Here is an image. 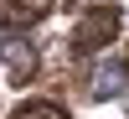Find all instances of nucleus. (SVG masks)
Instances as JSON below:
<instances>
[{"instance_id": "obj_5", "label": "nucleus", "mask_w": 129, "mask_h": 119, "mask_svg": "<svg viewBox=\"0 0 129 119\" xmlns=\"http://www.w3.org/2000/svg\"><path fill=\"white\" fill-rule=\"evenodd\" d=\"M124 73H129V52H124Z\"/></svg>"}, {"instance_id": "obj_1", "label": "nucleus", "mask_w": 129, "mask_h": 119, "mask_svg": "<svg viewBox=\"0 0 129 119\" xmlns=\"http://www.w3.org/2000/svg\"><path fill=\"white\" fill-rule=\"evenodd\" d=\"M119 31H124V16H119V10H114V5H93L88 16L72 26V52H78V57H93V52L114 47Z\"/></svg>"}, {"instance_id": "obj_3", "label": "nucleus", "mask_w": 129, "mask_h": 119, "mask_svg": "<svg viewBox=\"0 0 129 119\" xmlns=\"http://www.w3.org/2000/svg\"><path fill=\"white\" fill-rule=\"evenodd\" d=\"M62 5L67 0H0V31H31L36 21H47Z\"/></svg>"}, {"instance_id": "obj_4", "label": "nucleus", "mask_w": 129, "mask_h": 119, "mask_svg": "<svg viewBox=\"0 0 129 119\" xmlns=\"http://www.w3.org/2000/svg\"><path fill=\"white\" fill-rule=\"evenodd\" d=\"M10 119H67V109H62V104H47V99H31V104H21Z\"/></svg>"}, {"instance_id": "obj_2", "label": "nucleus", "mask_w": 129, "mask_h": 119, "mask_svg": "<svg viewBox=\"0 0 129 119\" xmlns=\"http://www.w3.org/2000/svg\"><path fill=\"white\" fill-rule=\"evenodd\" d=\"M0 67H5V78L16 83V88H26L41 73V57H36V47H31L21 31H0Z\"/></svg>"}]
</instances>
